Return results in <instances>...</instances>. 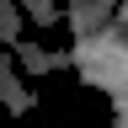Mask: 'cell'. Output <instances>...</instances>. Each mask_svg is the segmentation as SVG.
Wrapping results in <instances>:
<instances>
[{"mask_svg":"<svg viewBox=\"0 0 128 128\" xmlns=\"http://www.w3.org/2000/svg\"><path fill=\"white\" fill-rule=\"evenodd\" d=\"M22 38V11H16V0H0V48H11Z\"/></svg>","mask_w":128,"mask_h":128,"instance_id":"cell-5","label":"cell"},{"mask_svg":"<svg viewBox=\"0 0 128 128\" xmlns=\"http://www.w3.org/2000/svg\"><path fill=\"white\" fill-rule=\"evenodd\" d=\"M112 128H128V123H123V112H112Z\"/></svg>","mask_w":128,"mask_h":128,"instance_id":"cell-7","label":"cell"},{"mask_svg":"<svg viewBox=\"0 0 128 128\" xmlns=\"http://www.w3.org/2000/svg\"><path fill=\"white\" fill-rule=\"evenodd\" d=\"M16 11H22V22H38V27L64 22V11H59V6H48V0H27V6H16Z\"/></svg>","mask_w":128,"mask_h":128,"instance_id":"cell-6","label":"cell"},{"mask_svg":"<svg viewBox=\"0 0 128 128\" xmlns=\"http://www.w3.org/2000/svg\"><path fill=\"white\" fill-rule=\"evenodd\" d=\"M0 107H6L11 118H27V112H32V91H27V80H22V70L11 64L6 48H0Z\"/></svg>","mask_w":128,"mask_h":128,"instance_id":"cell-3","label":"cell"},{"mask_svg":"<svg viewBox=\"0 0 128 128\" xmlns=\"http://www.w3.org/2000/svg\"><path fill=\"white\" fill-rule=\"evenodd\" d=\"M64 54H70V70H80L86 86L107 91L112 112H123V16H112L91 38H75Z\"/></svg>","mask_w":128,"mask_h":128,"instance_id":"cell-1","label":"cell"},{"mask_svg":"<svg viewBox=\"0 0 128 128\" xmlns=\"http://www.w3.org/2000/svg\"><path fill=\"white\" fill-rule=\"evenodd\" d=\"M6 54H11V64H22L27 75H54V70H70V54H64V48H43V43H32V38H16Z\"/></svg>","mask_w":128,"mask_h":128,"instance_id":"cell-2","label":"cell"},{"mask_svg":"<svg viewBox=\"0 0 128 128\" xmlns=\"http://www.w3.org/2000/svg\"><path fill=\"white\" fill-rule=\"evenodd\" d=\"M112 16H118V6H112V0H80V6L64 11V22L75 27V38H91V32H96V27H107Z\"/></svg>","mask_w":128,"mask_h":128,"instance_id":"cell-4","label":"cell"}]
</instances>
